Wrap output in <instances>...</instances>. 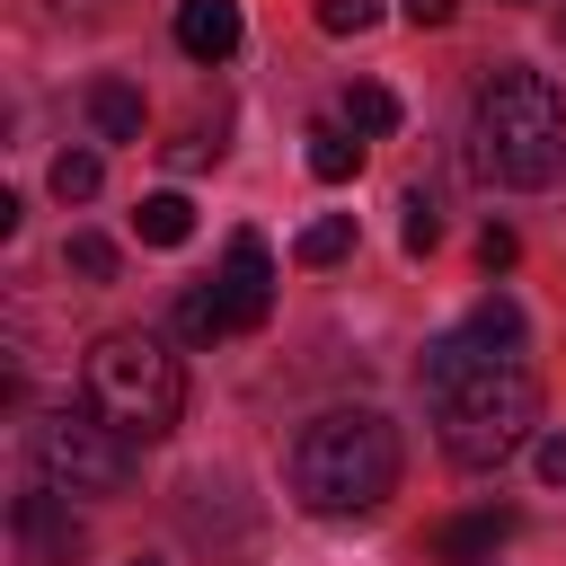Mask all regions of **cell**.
Listing matches in <instances>:
<instances>
[{"instance_id": "cell-1", "label": "cell", "mask_w": 566, "mask_h": 566, "mask_svg": "<svg viewBox=\"0 0 566 566\" xmlns=\"http://www.w3.org/2000/svg\"><path fill=\"white\" fill-rule=\"evenodd\" d=\"M416 380H424V407H433V442L460 469L513 460L531 442V424H539V380L522 371V354H486L469 327L433 336Z\"/></svg>"}, {"instance_id": "cell-2", "label": "cell", "mask_w": 566, "mask_h": 566, "mask_svg": "<svg viewBox=\"0 0 566 566\" xmlns=\"http://www.w3.org/2000/svg\"><path fill=\"white\" fill-rule=\"evenodd\" d=\"M469 150H478L486 186H513V195L548 186L566 168V97H557V80L531 71V62L486 71L478 80V115H469Z\"/></svg>"}, {"instance_id": "cell-3", "label": "cell", "mask_w": 566, "mask_h": 566, "mask_svg": "<svg viewBox=\"0 0 566 566\" xmlns=\"http://www.w3.org/2000/svg\"><path fill=\"white\" fill-rule=\"evenodd\" d=\"M398 486V424L380 407H327L292 442V495L310 513H371Z\"/></svg>"}, {"instance_id": "cell-4", "label": "cell", "mask_w": 566, "mask_h": 566, "mask_svg": "<svg viewBox=\"0 0 566 566\" xmlns=\"http://www.w3.org/2000/svg\"><path fill=\"white\" fill-rule=\"evenodd\" d=\"M80 389H88V407H97L115 433H133V442H159V433H177V416H186V363H177L150 327H106V336L88 345V363H80Z\"/></svg>"}, {"instance_id": "cell-5", "label": "cell", "mask_w": 566, "mask_h": 566, "mask_svg": "<svg viewBox=\"0 0 566 566\" xmlns=\"http://www.w3.org/2000/svg\"><path fill=\"white\" fill-rule=\"evenodd\" d=\"M27 451H35V478H44V486H62V495H124V486H133V469H142L133 433H115L97 407L35 416Z\"/></svg>"}, {"instance_id": "cell-6", "label": "cell", "mask_w": 566, "mask_h": 566, "mask_svg": "<svg viewBox=\"0 0 566 566\" xmlns=\"http://www.w3.org/2000/svg\"><path fill=\"white\" fill-rule=\"evenodd\" d=\"M9 539H18V566H80L88 557V531L62 486H27L9 504Z\"/></svg>"}, {"instance_id": "cell-7", "label": "cell", "mask_w": 566, "mask_h": 566, "mask_svg": "<svg viewBox=\"0 0 566 566\" xmlns=\"http://www.w3.org/2000/svg\"><path fill=\"white\" fill-rule=\"evenodd\" d=\"M212 292H221L230 327H265V318H274V248H265L256 230H230V248H221V274H212Z\"/></svg>"}, {"instance_id": "cell-8", "label": "cell", "mask_w": 566, "mask_h": 566, "mask_svg": "<svg viewBox=\"0 0 566 566\" xmlns=\"http://www.w3.org/2000/svg\"><path fill=\"white\" fill-rule=\"evenodd\" d=\"M177 53L186 62H230L239 53V0H177Z\"/></svg>"}, {"instance_id": "cell-9", "label": "cell", "mask_w": 566, "mask_h": 566, "mask_svg": "<svg viewBox=\"0 0 566 566\" xmlns=\"http://www.w3.org/2000/svg\"><path fill=\"white\" fill-rule=\"evenodd\" d=\"M504 539H513V504H486V513L442 522V531H433V557H442V566H486Z\"/></svg>"}, {"instance_id": "cell-10", "label": "cell", "mask_w": 566, "mask_h": 566, "mask_svg": "<svg viewBox=\"0 0 566 566\" xmlns=\"http://www.w3.org/2000/svg\"><path fill=\"white\" fill-rule=\"evenodd\" d=\"M133 239H142V248H186V239H195V203H186L177 186L142 195V203H133Z\"/></svg>"}, {"instance_id": "cell-11", "label": "cell", "mask_w": 566, "mask_h": 566, "mask_svg": "<svg viewBox=\"0 0 566 566\" xmlns=\"http://www.w3.org/2000/svg\"><path fill=\"white\" fill-rule=\"evenodd\" d=\"M88 124H97V142H142V88L133 80H88Z\"/></svg>"}, {"instance_id": "cell-12", "label": "cell", "mask_w": 566, "mask_h": 566, "mask_svg": "<svg viewBox=\"0 0 566 566\" xmlns=\"http://www.w3.org/2000/svg\"><path fill=\"white\" fill-rule=\"evenodd\" d=\"M301 142H310L301 159H310V177H318V186H345V177L363 168V133H354V124H310Z\"/></svg>"}, {"instance_id": "cell-13", "label": "cell", "mask_w": 566, "mask_h": 566, "mask_svg": "<svg viewBox=\"0 0 566 566\" xmlns=\"http://www.w3.org/2000/svg\"><path fill=\"white\" fill-rule=\"evenodd\" d=\"M469 336H478L486 354H522V301H504V292H486V301L469 310Z\"/></svg>"}, {"instance_id": "cell-14", "label": "cell", "mask_w": 566, "mask_h": 566, "mask_svg": "<svg viewBox=\"0 0 566 566\" xmlns=\"http://www.w3.org/2000/svg\"><path fill=\"white\" fill-rule=\"evenodd\" d=\"M345 124H354L363 142H380V133H398V97H389L380 80H354V88H345Z\"/></svg>"}, {"instance_id": "cell-15", "label": "cell", "mask_w": 566, "mask_h": 566, "mask_svg": "<svg viewBox=\"0 0 566 566\" xmlns=\"http://www.w3.org/2000/svg\"><path fill=\"white\" fill-rule=\"evenodd\" d=\"M292 256H301V265H336V256H354V212H318V221L292 239Z\"/></svg>"}, {"instance_id": "cell-16", "label": "cell", "mask_w": 566, "mask_h": 566, "mask_svg": "<svg viewBox=\"0 0 566 566\" xmlns=\"http://www.w3.org/2000/svg\"><path fill=\"white\" fill-rule=\"evenodd\" d=\"M177 336H195V345H212V336H239L230 327V310H221V292L212 283H195L186 301H177Z\"/></svg>"}, {"instance_id": "cell-17", "label": "cell", "mask_w": 566, "mask_h": 566, "mask_svg": "<svg viewBox=\"0 0 566 566\" xmlns=\"http://www.w3.org/2000/svg\"><path fill=\"white\" fill-rule=\"evenodd\" d=\"M398 212H407V221H398V248H407V256H433V248H442V203H433V195L416 186V195H407Z\"/></svg>"}, {"instance_id": "cell-18", "label": "cell", "mask_w": 566, "mask_h": 566, "mask_svg": "<svg viewBox=\"0 0 566 566\" xmlns=\"http://www.w3.org/2000/svg\"><path fill=\"white\" fill-rule=\"evenodd\" d=\"M62 265H71L80 283H115V239H97V230H71V239H62Z\"/></svg>"}, {"instance_id": "cell-19", "label": "cell", "mask_w": 566, "mask_h": 566, "mask_svg": "<svg viewBox=\"0 0 566 566\" xmlns=\"http://www.w3.org/2000/svg\"><path fill=\"white\" fill-rule=\"evenodd\" d=\"M97 186H106V168H97V150H62V159H53V195H62V203H88Z\"/></svg>"}, {"instance_id": "cell-20", "label": "cell", "mask_w": 566, "mask_h": 566, "mask_svg": "<svg viewBox=\"0 0 566 566\" xmlns=\"http://www.w3.org/2000/svg\"><path fill=\"white\" fill-rule=\"evenodd\" d=\"M318 27L327 35H363V27H380V0H318Z\"/></svg>"}, {"instance_id": "cell-21", "label": "cell", "mask_w": 566, "mask_h": 566, "mask_svg": "<svg viewBox=\"0 0 566 566\" xmlns=\"http://www.w3.org/2000/svg\"><path fill=\"white\" fill-rule=\"evenodd\" d=\"M531 460H539V478H548V486H566V433H539V442H531Z\"/></svg>"}, {"instance_id": "cell-22", "label": "cell", "mask_w": 566, "mask_h": 566, "mask_svg": "<svg viewBox=\"0 0 566 566\" xmlns=\"http://www.w3.org/2000/svg\"><path fill=\"white\" fill-rule=\"evenodd\" d=\"M478 265H486V274H504V265H513V230H504V221L478 239Z\"/></svg>"}, {"instance_id": "cell-23", "label": "cell", "mask_w": 566, "mask_h": 566, "mask_svg": "<svg viewBox=\"0 0 566 566\" xmlns=\"http://www.w3.org/2000/svg\"><path fill=\"white\" fill-rule=\"evenodd\" d=\"M398 9H407V27H451L460 0H398Z\"/></svg>"}, {"instance_id": "cell-24", "label": "cell", "mask_w": 566, "mask_h": 566, "mask_svg": "<svg viewBox=\"0 0 566 566\" xmlns=\"http://www.w3.org/2000/svg\"><path fill=\"white\" fill-rule=\"evenodd\" d=\"M557 35H566V18H557Z\"/></svg>"}, {"instance_id": "cell-25", "label": "cell", "mask_w": 566, "mask_h": 566, "mask_svg": "<svg viewBox=\"0 0 566 566\" xmlns=\"http://www.w3.org/2000/svg\"><path fill=\"white\" fill-rule=\"evenodd\" d=\"M133 566H150V557H133Z\"/></svg>"}]
</instances>
